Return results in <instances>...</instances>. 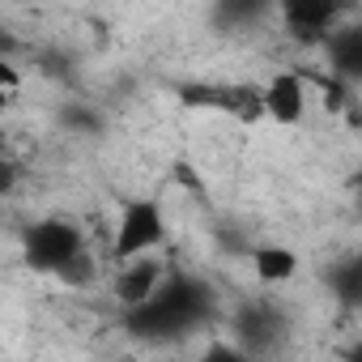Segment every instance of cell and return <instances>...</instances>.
Returning a JSON list of instances; mask_svg holds the SVG:
<instances>
[{
  "instance_id": "obj_1",
  "label": "cell",
  "mask_w": 362,
  "mask_h": 362,
  "mask_svg": "<svg viewBox=\"0 0 362 362\" xmlns=\"http://www.w3.org/2000/svg\"><path fill=\"white\" fill-rule=\"evenodd\" d=\"M214 315V290L192 277V273H170L162 277V286L141 303L124 311V328L136 341H175L192 328H201Z\"/></svg>"
},
{
  "instance_id": "obj_2",
  "label": "cell",
  "mask_w": 362,
  "mask_h": 362,
  "mask_svg": "<svg viewBox=\"0 0 362 362\" xmlns=\"http://www.w3.org/2000/svg\"><path fill=\"white\" fill-rule=\"evenodd\" d=\"M86 247V230L69 218H39L22 230V264L47 277H60V269H69Z\"/></svg>"
},
{
  "instance_id": "obj_3",
  "label": "cell",
  "mask_w": 362,
  "mask_h": 362,
  "mask_svg": "<svg viewBox=\"0 0 362 362\" xmlns=\"http://www.w3.org/2000/svg\"><path fill=\"white\" fill-rule=\"evenodd\" d=\"M166 239H170V226H166L162 205L158 201H128L124 214H119V226H115L111 256H115V264H124L132 256H149Z\"/></svg>"
},
{
  "instance_id": "obj_4",
  "label": "cell",
  "mask_w": 362,
  "mask_h": 362,
  "mask_svg": "<svg viewBox=\"0 0 362 362\" xmlns=\"http://www.w3.org/2000/svg\"><path fill=\"white\" fill-rule=\"evenodd\" d=\"M235 337H239V349L243 354H256V349H277L281 337H286V315L277 311V303H243L235 311Z\"/></svg>"
},
{
  "instance_id": "obj_5",
  "label": "cell",
  "mask_w": 362,
  "mask_h": 362,
  "mask_svg": "<svg viewBox=\"0 0 362 362\" xmlns=\"http://www.w3.org/2000/svg\"><path fill=\"white\" fill-rule=\"evenodd\" d=\"M260 103H264V115L273 124H281V128L303 124V115H307V81H303V73H294V69L273 73L260 86Z\"/></svg>"
},
{
  "instance_id": "obj_6",
  "label": "cell",
  "mask_w": 362,
  "mask_h": 362,
  "mask_svg": "<svg viewBox=\"0 0 362 362\" xmlns=\"http://www.w3.org/2000/svg\"><path fill=\"white\" fill-rule=\"evenodd\" d=\"M281 18H286L290 35H294L298 43H324V39L337 30L341 5H337V0H286V5H281Z\"/></svg>"
},
{
  "instance_id": "obj_7",
  "label": "cell",
  "mask_w": 362,
  "mask_h": 362,
  "mask_svg": "<svg viewBox=\"0 0 362 362\" xmlns=\"http://www.w3.org/2000/svg\"><path fill=\"white\" fill-rule=\"evenodd\" d=\"M162 277H166V264H162V256H132V260H124L119 264V273H115V281H111V290H115V298H119V307L128 311V307H141L158 286H162Z\"/></svg>"
},
{
  "instance_id": "obj_8",
  "label": "cell",
  "mask_w": 362,
  "mask_h": 362,
  "mask_svg": "<svg viewBox=\"0 0 362 362\" xmlns=\"http://www.w3.org/2000/svg\"><path fill=\"white\" fill-rule=\"evenodd\" d=\"M328 47V60H332V81L341 86H354L362 77V30L349 26V30H332L324 39Z\"/></svg>"
},
{
  "instance_id": "obj_9",
  "label": "cell",
  "mask_w": 362,
  "mask_h": 362,
  "mask_svg": "<svg viewBox=\"0 0 362 362\" xmlns=\"http://www.w3.org/2000/svg\"><path fill=\"white\" fill-rule=\"evenodd\" d=\"M252 264H256V273H260V281H290L294 273H298V256L290 252V247H277V243H264V247H256L252 252Z\"/></svg>"
},
{
  "instance_id": "obj_10",
  "label": "cell",
  "mask_w": 362,
  "mask_h": 362,
  "mask_svg": "<svg viewBox=\"0 0 362 362\" xmlns=\"http://www.w3.org/2000/svg\"><path fill=\"white\" fill-rule=\"evenodd\" d=\"M328 286L337 290V298H341L345 307H354V303L362 298V260L349 256L345 264H337V269L328 273Z\"/></svg>"
},
{
  "instance_id": "obj_11",
  "label": "cell",
  "mask_w": 362,
  "mask_h": 362,
  "mask_svg": "<svg viewBox=\"0 0 362 362\" xmlns=\"http://www.w3.org/2000/svg\"><path fill=\"white\" fill-rule=\"evenodd\" d=\"M60 124L64 128H73V132H81V136H98L103 128H107V119H103V111H94V107H64L60 111Z\"/></svg>"
},
{
  "instance_id": "obj_12",
  "label": "cell",
  "mask_w": 362,
  "mask_h": 362,
  "mask_svg": "<svg viewBox=\"0 0 362 362\" xmlns=\"http://www.w3.org/2000/svg\"><path fill=\"white\" fill-rule=\"evenodd\" d=\"M98 277V264H94V256H90V247L69 264V269H60V277L56 281H64V286H73V290H81V286H90Z\"/></svg>"
},
{
  "instance_id": "obj_13",
  "label": "cell",
  "mask_w": 362,
  "mask_h": 362,
  "mask_svg": "<svg viewBox=\"0 0 362 362\" xmlns=\"http://www.w3.org/2000/svg\"><path fill=\"white\" fill-rule=\"evenodd\" d=\"M197 362H252V354H243V349L230 345V341H214V345H205V354H201Z\"/></svg>"
},
{
  "instance_id": "obj_14",
  "label": "cell",
  "mask_w": 362,
  "mask_h": 362,
  "mask_svg": "<svg viewBox=\"0 0 362 362\" xmlns=\"http://www.w3.org/2000/svg\"><path fill=\"white\" fill-rule=\"evenodd\" d=\"M264 13V5H222L214 18L222 22V26H239V22H252V18H260Z\"/></svg>"
},
{
  "instance_id": "obj_15",
  "label": "cell",
  "mask_w": 362,
  "mask_h": 362,
  "mask_svg": "<svg viewBox=\"0 0 362 362\" xmlns=\"http://www.w3.org/2000/svg\"><path fill=\"white\" fill-rule=\"evenodd\" d=\"M13 188H18V166H13L5 153H0V201H5Z\"/></svg>"
},
{
  "instance_id": "obj_16",
  "label": "cell",
  "mask_w": 362,
  "mask_h": 362,
  "mask_svg": "<svg viewBox=\"0 0 362 362\" xmlns=\"http://www.w3.org/2000/svg\"><path fill=\"white\" fill-rule=\"evenodd\" d=\"M18 81H22V73L5 60V56H0V90H5V94H13L18 90Z\"/></svg>"
},
{
  "instance_id": "obj_17",
  "label": "cell",
  "mask_w": 362,
  "mask_h": 362,
  "mask_svg": "<svg viewBox=\"0 0 362 362\" xmlns=\"http://www.w3.org/2000/svg\"><path fill=\"white\" fill-rule=\"evenodd\" d=\"M9 103H13V94H5V90H0V115L9 111Z\"/></svg>"
}]
</instances>
